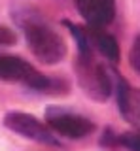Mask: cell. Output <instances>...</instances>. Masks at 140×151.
<instances>
[{
	"mask_svg": "<svg viewBox=\"0 0 140 151\" xmlns=\"http://www.w3.org/2000/svg\"><path fill=\"white\" fill-rule=\"evenodd\" d=\"M87 36H89L91 47L95 51L104 57L110 63H118L119 60V44L112 34L104 30V28H95V27H87Z\"/></svg>",
	"mask_w": 140,
	"mask_h": 151,
	"instance_id": "ba28073f",
	"label": "cell"
},
{
	"mask_svg": "<svg viewBox=\"0 0 140 151\" xmlns=\"http://www.w3.org/2000/svg\"><path fill=\"white\" fill-rule=\"evenodd\" d=\"M23 30L30 51L42 64H59L66 57V44L61 34L51 28L48 23L27 19L23 21Z\"/></svg>",
	"mask_w": 140,
	"mask_h": 151,
	"instance_id": "6da1fadb",
	"label": "cell"
},
{
	"mask_svg": "<svg viewBox=\"0 0 140 151\" xmlns=\"http://www.w3.org/2000/svg\"><path fill=\"white\" fill-rule=\"evenodd\" d=\"M115 96H118V106L125 121H129L136 130H140V89L131 87L125 79L119 78L115 85Z\"/></svg>",
	"mask_w": 140,
	"mask_h": 151,
	"instance_id": "52a82bcc",
	"label": "cell"
},
{
	"mask_svg": "<svg viewBox=\"0 0 140 151\" xmlns=\"http://www.w3.org/2000/svg\"><path fill=\"white\" fill-rule=\"evenodd\" d=\"M118 144L129 151H140V130H129L118 136Z\"/></svg>",
	"mask_w": 140,
	"mask_h": 151,
	"instance_id": "9c48e42d",
	"label": "cell"
},
{
	"mask_svg": "<svg viewBox=\"0 0 140 151\" xmlns=\"http://www.w3.org/2000/svg\"><path fill=\"white\" fill-rule=\"evenodd\" d=\"M45 123L53 132L72 140L85 138L95 130V123L91 119L80 115V113L68 111L61 106H49L45 110Z\"/></svg>",
	"mask_w": 140,
	"mask_h": 151,
	"instance_id": "5b68a950",
	"label": "cell"
},
{
	"mask_svg": "<svg viewBox=\"0 0 140 151\" xmlns=\"http://www.w3.org/2000/svg\"><path fill=\"white\" fill-rule=\"evenodd\" d=\"M76 76L82 91L95 102H104L108 100L114 93V81L106 68L99 64L91 57H78L76 63Z\"/></svg>",
	"mask_w": 140,
	"mask_h": 151,
	"instance_id": "3957f363",
	"label": "cell"
},
{
	"mask_svg": "<svg viewBox=\"0 0 140 151\" xmlns=\"http://www.w3.org/2000/svg\"><path fill=\"white\" fill-rule=\"evenodd\" d=\"M129 63L133 66V70L136 74H140V36L134 38L133 47H131V55H129Z\"/></svg>",
	"mask_w": 140,
	"mask_h": 151,
	"instance_id": "30bf717a",
	"label": "cell"
},
{
	"mask_svg": "<svg viewBox=\"0 0 140 151\" xmlns=\"http://www.w3.org/2000/svg\"><path fill=\"white\" fill-rule=\"evenodd\" d=\"M17 42V36L12 28L0 25V45H13Z\"/></svg>",
	"mask_w": 140,
	"mask_h": 151,
	"instance_id": "8fae6325",
	"label": "cell"
},
{
	"mask_svg": "<svg viewBox=\"0 0 140 151\" xmlns=\"http://www.w3.org/2000/svg\"><path fill=\"white\" fill-rule=\"evenodd\" d=\"M4 127L10 129L12 132H15L17 136H23L27 140H32L36 144L42 145H61V142L57 140L55 132L49 129L48 125H44L42 121H38L34 115L25 111H8L4 115Z\"/></svg>",
	"mask_w": 140,
	"mask_h": 151,
	"instance_id": "277c9868",
	"label": "cell"
},
{
	"mask_svg": "<svg viewBox=\"0 0 140 151\" xmlns=\"http://www.w3.org/2000/svg\"><path fill=\"white\" fill-rule=\"evenodd\" d=\"M76 8L87 27L104 28L115 17L114 0H76Z\"/></svg>",
	"mask_w": 140,
	"mask_h": 151,
	"instance_id": "8992f818",
	"label": "cell"
},
{
	"mask_svg": "<svg viewBox=\"0 0 140 151\" xmlns=\"http://www.w3.org/2000/svg\"><path fill=\"white\" fill-rule=\"evenodd\" d=\"M0 79L2 81H17L27 87L42 93H59L57 79H51L48 76L40 74L30 63L15 55L0 53Z\"/></svg>",
	"mask_w": 140,
	"mask_h": 151,
	"instance_id": "7a4b0ae2",
	"label": "cell"
}]
</instances>
